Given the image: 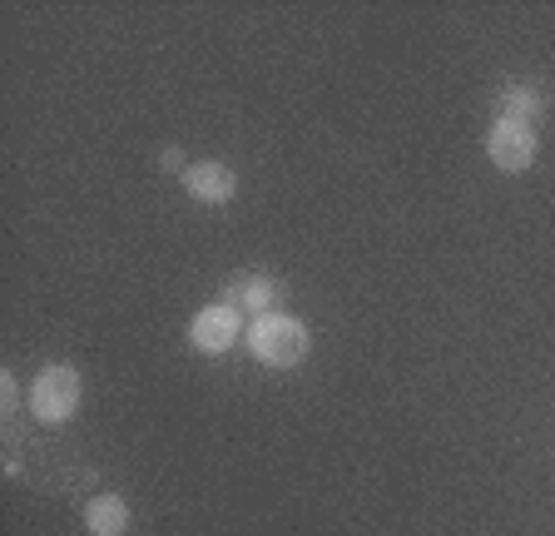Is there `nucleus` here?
<instances>
[{
	"mask_svg": "<svg viewBox=\"0 0 555 536\" xmlns=\"http://www.w3.org/2000/svg\"><path fill=\"white\" fill-rule=\"evenodd\" d=\"M243 333H248V328H243V314L233 304H208L189 318V348L204 353V358L229 353L233 343H243Z\"/></svg>",
	"mask_w": 555,
	"mask_h": 536,
	"instance_id": "7ed1b4c3",
	"label": "nucleus"
},
{
	"mask_svg": "<svg viewBox=\"0 0 555 536\" xmlns=\"http://www.w3.org/2000/svg\"><path fill=\"white\" fill-rule=\"evenodd\" d=\"M80 397H85V378L69 368V362H46L40 373H35L30 393H25V408H30L35 422H46V427H60L80 412Z\"/></svg>",
	"mask_w": 555,
	"mask_h": 536,
	"instance_id": "f03ea898",
	"label": "nucleus"
},
{
	"mask_svg": "<svg viewBox=\"0 0 555 536\" xmlns=\"http://www.w3.org/2000/svg\"><path fill=\"white\" fill-rule=\"evenodd\" d=\"M129 501L119 492H100V497L85 501V532L90 536H125L129 532Z\"/></svg>",
	"mask_w": 555,
	"mask_h": 536,
	"instance_id": "0eeeda50",
	"label": "nucleus"
},
{
	"mask_svg": "<svg viewBox=\"0 0 555 536\" xmlns=\"http://www.w3.org/2000/svg\"><path fill=\"white\" fill-rule=\"evenodd\" d=\"M184 194L194 199V204H229V199L238 194V175L219 159H198L184 169Z\"/></svg>",
	"mask_w": 555,
	"mask_h": 536,
	"instance_id": "39448f33",
	"label": "nucleus"
},
{
	"mask_svg": "<svg viewBox=\"0 0 555 536\" xmlns=\"http://www.w3.org/2000/svg\"><path fill=\"white\" fill-rule=\"evenodd\" d=\"M273 298H278V279L273 273H238V279L223 289V304H233L238 314H273Z\"/></svg>",
	"mask_w": 555,
	"mask_h": 536,
	"instance_id": "423d86ee",
	"label": "nucleus"
},
{
	"mask_svg": "<svg viewBox=\"0 0 555 536\" xmlns=\"http://www.w3.org/2000/svg\"><path fill=\"white\" fill-rule=\"evenodd\" d=\"M486 159L501 175H526L535 164V125H516V119L496 115V125L486 129Z\"/></svg>",
	"mask_w": 555,
	"mask_h": 536,
	"instance_id": "20e7f679",
	"label": "nucleus"
},
{
	"mask_svg": "<svg viewBox=\"0 0 555 536\" xmlns=\"http://www.w3.org/2000/svg\"><path fill=\"white\" fill-rule=\"evenodd\" d=\"M243 343H248V353H254L263 368H278V373L298 368V362L312 353L308 323H302V318H293V314H283V308L254 318V323H248V333H243Z\"/></svg>",
	"mask_w": 555,
	"mask_h": 536,
	"instance_id": "f257e3e1",
	"label": "nucleus"
},
{
	"mask_svg": "<svg viewBox=\"0 0 555 536\" xmlns=\"http://www.w3.org/2000/svg\"><path fill=\"white\" fill-rule=\"evenodd\" d=\"M0 403H5V412H11V403H15V378L11 373H0Z\"/></svg>",
	"mask_w": 555,
	"mask_h": 536,
	"instance_id": "1a4fd4ad",
	"label": "nucleus"
},
{
	"mask_svg": "<svg viewBox=\"0 0 555 536\" xmlns=\"http://www.w3.org/2000/svg\"><path fill=\"white\" fill-rule=\"evenodd\" d=\"M496 105H501V119H516V125H535L545 115L541 90H531V85H506Z\"/></svg>",
	"mask_w": 555,
	"mask_h": 536,
	"instance_id": "6e6552de",
	"label": "nucleus"
},
{
	"mask_svg": "<svg viewBox=\"0 0 555 536\" xmlns=\"http://www.w3.org/2000/svg\"><path fill=\"white\" fill-rule=\"evenodd\" d=\"M159 164H164V169H179V175H184V169H189V164H184V154H179V150H164V154H159Z\"/></svg>",
	"mask_w": 555,
	"mask_h": 536,
	"instance_id": "9d476101",
	"label": "nucleus"
}]
</instances>
